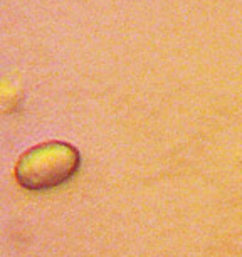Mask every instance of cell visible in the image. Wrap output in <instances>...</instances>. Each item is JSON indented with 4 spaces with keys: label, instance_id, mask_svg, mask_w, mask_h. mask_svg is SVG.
<instances>
[{
    "label": "cell",
    "instance_id": "1",
    "mask_svg": "<svg viewBox=\"0 0 242 257\" xmlns=\"http://www.w3.org/2000/svg\"><path fill=\"white\" fill-rule=\"evenodd\" d=\"M79 163V152L69 143L51 142L37 145L19 160L16 178L27 190H47L71 180Z\"/></svg>",
    "mask_w": 242,
    "mask_h": 257
}]
</instances>
